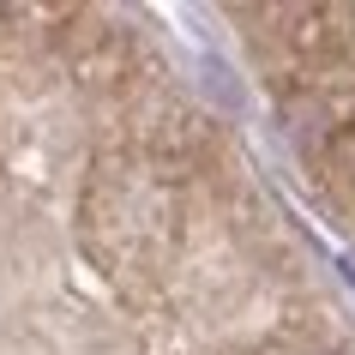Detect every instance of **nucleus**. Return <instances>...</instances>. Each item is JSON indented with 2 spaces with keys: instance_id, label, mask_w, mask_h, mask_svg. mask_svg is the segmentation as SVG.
I'll list each match as a JSON object with an SVG mask.
<instances>
[{
  "instance_id": "f257e3e1",
  "label": "nucleus",
  "mask_w": 355,
  "mask_h": 355,
  "mask_svg": "<svg viewBox=\"0 0 355 355\" xmlns=\"http://www.w3.org/2000/svg\"><path fill=\"white\" fill-rule=\"evenodd\" d=\"M265 19L277 24L271 31V49L283 55V73L295 78V85L325 73L355 42V6H271Z\"/></svg>"
},
{
  "instance_id": "f03ea898",
  "label": "nucleus",
  "mask_w": 355,
  "mask_h": 355,
  "mask_svg": "<svg viewBox=\"0 0 355 355\" xmlns=\"http://www.w3.org/2000/svg\"><path fill=\"white\" fill-rule=\"evenodd\" d=\"M319 175H325V193H331L337 205L355 211V121L325 139V150H319Z\"/></svg>"
}]
</instances>
